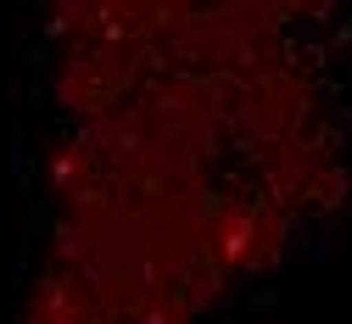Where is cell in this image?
I'll use <instances>...</instances> for the list:
<instances>
[{
	"label": "cell",
	"instance_id": "1",
	"mask_svg": "<svg viewBox=\"0 0 352 324\" xmlns=\"http://www.w3.org/2000/svg\"><path fill=\"white\" fill-rule=\"evenodd\" d=\"M39 324H196L336 202L352 0H51Z\"/></svg>",
	"mask_w": 352,
	"mask_h": 324
}]
</instances>
